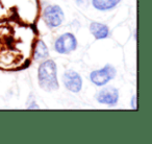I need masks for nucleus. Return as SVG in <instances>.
I'll list each match as a JSON object with an SVG mask.
<instances>
[{"label": "nucleus", "instance_id": "obj_2", "mask_svg": "<svg viewBox=\"0 0 152 144\" xmlns=\"http://www.w3.org/2000/svg\"><path fill=\"white\" fill-rule=\"evenodd\" d=\"M117 75V70L110 64H106L101 69L94 70L90 74V81L97 87H103Z\"/></svg>", "mask_w": 152, "mask_h": 144}, {"label": "nucleus", "instance_id": "obj_8", "mask_svg": "<svg viewBox=\"0 0 152 144\" xmlns=\"http://www.w3.org/2000/svg\"><path fill=\"white\" fill-rule=\"evenodd\" d=\"M121 0H92V4L97 11L106 12L115 9Z\"/></svg>", "mask_w": 152, "mask_h": 144}, {"label": "nucleus", "instance_id": "obj_11", "mask_svg": "<svg viewBox=\"0 0 152 144\" xmlns=\"http://www.w3.org/2000/svg\"><path fill=\"white\" fill-rule=\"evenodd\" d=\"M88 2H89V0H77V4L78 5H88Z\"/></svg>", "mask_w": 152, "mask_h": 144}, {"label": "nucleus", "instance_id": "obj_5", "mask_svg": "<svg viewBox=\"0 0 152 144\" xmlns=\"http://www.w3.org/2000/svg\"><path fill=\"white\" fill-rule=\"evenodd\" d=\"M63 83L66 89L73 93H78L83 89V79L80 74L74 70H67L64 73Z\"/></svg>", "mask_w": 152, "mask_h": 144}, {"label": "nucleus", "instance_id": "obj_10", "mask_svg": "<svg viewBox=\"0 0 152 144\" xmlns=\"http://www.w3.org/2000/svg\"><path fill=\"white\" fill-rule=\"evenodd\" d=\"M131 108L133 110H137V95H133L132 98H131Z\"/></svg>", "mask_w": 152, "mask_h": 144}, {"label": "nucleus", "instance_id": "obj_7", "mask_svg": "<svg viewBox=\"0 0 152 144\" xmlns=\"http://www.w3.org/2000/svg\"><path fill=\"white\" fill-rule=\"evenodd\" d=\"M90 32L97 40H103L110 36V28L107 25L99 22H92L90 25Z\"/></svg>", "mask_w": 152, "mask_h": 144}, {"label": "nucleus", "instance_id": "obj_3", "mask_svg": "<svg viewBox=\"0 0 152 144\" xmlns=\"http://www.w3.org/2000/svg\"><path fill=\"white\" fill-rule=\"evenodd\" d=\"M44 21L49 28H56L65 20V14L58 5H48L44 10Z\"/></svg>", "mask_w": 152, "mask_h": 144}, {"label": "nucleus", "instance_id": "obj_4", "mask_svg": "<svg viewBox=\"0 0 152 144\" xmlns=\"http://www.w3.org/2000/svg\"><path fill=\"white\" fill-rule=\"evenodd\" d=\"M77 48V40L71 32H65L59 36L54 43V49L61 54H68Z\"/></svg>", "mask_w": 152, "mask_h": 144}, {"label": "nucleus", "instance_id": "obj_9", "mask_svg": "<svg viewBox=\"0 0 152 144\" xmlns=\"http://www.w3.org/2000/svg\"><path fill=\"white\" fill-rule=\"evenodd\" d=\"M49 57V50L44 41L39 40L36 44L34 51V57L36 61H44Z\"/></svg>", "mask_w": 152, "mask_h": 144}, {"label": "nucleus", "instance_id": "obj_6", "mask_svg": "<svg viewBox=\"0 0 152 144\" xmlns=\"http://www.w3.org/2000/svg\"><path fill=\"white\" fill-rule=\"evenodd\" d=\"M96 99L99 104L114 107L119 101V90L114 87H105L98 92Z\"/></svg>", "mask_w": 152, "mask_h": 144}, {"label": "nucleus", "instance_id": "obj_1", "mask_svg": "<svg viewBox=\"0 0 152 144\" xmlns=\"http://www.w3.org/2000/svg\"><path fill=\"white\" fill-rule=\"evenodd\" d=\"M39 86L46 91H55L58 89L57 66L52 60H44L38 69Z\"/></svg>", "mask_w": 152, "mask_h": 144}]
</instances>
